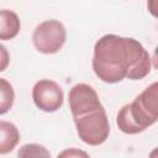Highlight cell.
<instances>
[{
  "mask_svg": "<svg viewBox=\"0 0 158 158\" xmlns=\"http://www.w3.org/2000/svg\"><path fill=\"white\" fill-rule=\"evenodd\" d=\"M35 105L46 112H54L62 107L64 94L59 84L51 79H41L32 88Z\"/></svg>",
  "mask_w": 158,
  "mask_h": 158,
  "instance_id": "obj_6",
  "label": "cell"
},
{
  "mask_svg": "<svg viewBox=\"0 0 158 158\" xmlns=\"http://www.w3.org/2000/svg\"><path fill=\"white\" fill-rule=\"evenodd\" d=\"M10 63V54L5 46L0 44V72H4Z\"/></svg>",
  "mask_w": 158,
  "mask_h": 158,
  "instance_id": "obj_12",
  "label": "cell"
},
{
  "mask_svg": "<svg viewBox=\"0 0 158 158\" xmlns=\"http://www.w3.org/2000/svg\"><path fill=\"white\" fill-rule=\"evenodd\" d=\"M57 158H90V156L79 148H67L64 151H62Z\"/></svg>",
  "mask_w": 158,
  "mask_h": 158,
  "instance_id": "obj_11",
  "label": "cell"
},
{
  "mask_svg": "<svg viewBox=\"0 0 158 158\" xmlns=\"http://www.w3.org/2000/svg\"><path fill=\"white\" fill-rule=\"evenodd\" d=\"M17 157L19 158H51V153L42 144L27 143L19 149Z\"/></svg>",
  "mask_w": 158,
  "mask_h": 158,
  "instance_id": "obj_10",
  "label": "cell"
},
{
  "mask_svg": "<svg viewBox=\"0 0 158 158\" xmlns=\"http://www.w3.org/2000/svg\"><path fill=\"white\" fill-rule=\"evenodd\" d=\"M21 22L16 12L2 9L0 10V40H12L20 32Z\"/></svg>",
  "mask_w": 158,
  "mask_h": 158,
  "instance_id": "obj_7",
  "label": "cell"
},
{
  "mask_svg": "<svg viewBox=\"0 0 158 158\" xmlns=\"http://www.w3.org/2000/svg\"><path fill=\"white\" fill-rule=\"evenodd\" d=\"M15 91L12 85L4 78H0V115L6 114L14 105Z\"/></svg>",
  "mask_w": 158,
  "mask_h": 158,
  "instance_id": "obj_9",
  "label": "cell"
},
{
  "mask_svg": "<svg viewBox=\"0 0 158 158\" xmlns=\"http://www.w3.org/2000/svg\"><path fill=\"white\" fill-rule=\"evenodd\" d=\"M68 100L73 118L104 109L95 89L85 83L75 84L69 90Z\"/></svg>",
  "mask_w": 158,
  "mask_h": 158,
  "instance_id": "obj_5",
  "label": "cell"
},
{
  "mask_svg": "<svg viewBox=\"0 0 158 158\" xmlns=\"http://www.w3.org/2000/svg\"><path fill=\"white\" fill-rule=\"evenodd\" d=\"M158 118V84L152 83L131 104L120 109L116 116L118 128L127 135L143 132Z\"/></svg>",
  "mask_w": 158,
  "mask_h": 158,
  "instance_id": "obj_2",
  "label": "cell"
},
{
  "mask_svg": "<svg viewBox=\"0 0 158 158\" xmlns=\"http://www.w3.org/2000/svg\"><path fill=\"white\" fill-rule=\"evenodd\" d=\"M79 138L89 146L104 143L110 133V123L105 109L74 118Z\"/></svg>",
  "mask_w": 158,
  "mask_h": 158,
  "instance_id": "obj_3",
  "label": "cell"
},
{
  "mask_svg": "<svg viewBox=\"0 0 158 158\" xmlns=\"http://www.w3.org/2000/svg\"><path fill=\"white\" fill-rule=\"evenodd\" d=\"M67 31L58 20H46L36 26L32 41L36 49L44 54L57 53L64 44Z\"/></svg>",
  "mask_w": 158,
  "mask_h": 158,
  "instance_id": "obj_4",
  "label": "cell"
},
{
  "mask_svg": "<svg viewBox=\"0 0 158 158\" xmlns=\"http://www.w3.org/2000/svg\"><path fill=\"white\" fill-rule=\"evenodd\" d=\"M93 69L99 79L115 84L125 78L143 79L151 72V57L144 47L132 37L104 35L94 46Z\"/></svg>",
  "mask_w": 158,
  "mask_h": 158,
  "instance_id": "obj_1",
  "label": "cell"
},
{
  "mask_svg": "<svg viewBox=\"0 0 158 158\" xmlns=\"http://www.w3.org/2000/svg\"><path fill=\"white\" fill-rule=\"evenodd\" d=\"M20 141L17 127L9 121H0V154L10 153Z\"/></svg>",
  "mask_w": 158,
  "mask_h": 158,
  "instance_id": "obj_8",
  "label": "cell"
}]
</instances>
